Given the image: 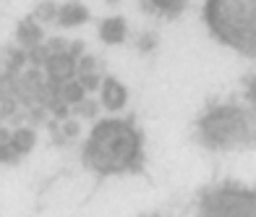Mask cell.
<instances>
[{"label": "cell", "mask_w": 256, "mask_h": 217, "mask_svg": "<svg viewBox=\"0 0 256 217\" xmlns=\"http://www.w3.org/2000/svg\"><path fill=\"white\" fill-rule=\"evenodd\" d=\"M142 131L131 120H100L84 146V165L100 176L142 170Z\"/></svg>", "instance_id": "cell-1"}, {"label": "cell", "mask_w": 256, "mask_h": 217, "mask_svg": "<svg viewBox=\"0 0 256 217\" xmlns=\"http://www.w3.org/2000/svg\"><path fill=\"white\" fill-rule=\"evenodd\" d=\"M204 18L212 34L243 55L256 48V0H206Z\"/></svg>", "instance_id": "cell-2"}, {"label": "cell", "mask_w": 256, "mask_h": 217, "mask_svg": "<svg viewBox=\"0 0 256 217\" xmlns=\"http://www.w3.org/2000/svg\"><path fill=\"white\" fill-rule=\"evenodd\" d=\"M254 139V118L236 105H214L199 120V142L209 150H238Z\"/></svg>", "instance_id": "cell-3"}, {"label": "cell", "mask_w": 256, "mask_h": 217, "mask_svg": "<svg viewBox=\"0 0 256 217\" xmlns=\"http://www.w3.org/2000/svg\"><path fill=\"white\" fill-rule=\"evenodd\" d=\"M202 210L206 214H254V194L236 186L212 188L202 196Z\"/></svg>", "instance_id": "cell-4"}, {"label": "cell", "mask_w": 256, "mask_h": 217, "mask_svg": "<svg viewBox=\"0 0 256 217\" xmlns=\"http://www.w3.org/2000/svg\"><path fill=\"white\" fill-rule=\"evenodd\" d=\"M42 66H44V71H48L50 82H55V84L68 82V78L76 74V58H74L71 52H63V50L48 52V58H44Z\"/></svg>", "instance_id": "cell-5"}, {"label": "cell", "mask_w": 256, "mask_h": 217, "mask_svg": "<svg viewBox=\"0 0 256 217\" xmlns=\"http://www.w3.org/2000/svg\"><path fill=\"white\" fill-rule=\"evenodd\" d=\"M100 84H102V105L112 112L123 110L126 102H128V89L118 82V78H104Z\"/></svg>", "instance_id": "cell-6"}, {"label": "cell", "mask_w": 256, "mask_h": 217, "mask_svg": "<svg viewBox=\"0 0 256 217\" xmlns=\"http://www.w3.org/2000/svg\"><path fill=\"white\" fill-rule=\"evenodd\" d=\"M186 3L188 0H138V6H142L146 14L152 16H162V18H176L186 10Z\"/></svg>", "instance_id": "cell-7"}, {"label": "cell", "mask_w": 256, "mask_h": 217, "mask_svg": "<svg viewBox=\"0 0 256 217\" xmlns=\"http://www.w3.org/2000/svg\"><path fill=\"white\" fill-rule=\"evenodd\" d=\"M55 18H58V24H60V26L71 29V26L86 24V21H89V10H86V6L71 0V3H66V6H58V16Z\"/></svg>", "instance_id": "cell-8"}, {"label": "cell", "mask_w": 256, "mask_h": 217, "mask_svg": "<svg viewBox=\"0 0 256 217\" xmlns=\"http://www.w3.org/2000/svg\"><path fill=\"white\" fill-rule=\"evenodd\" d=\"M126 34H128V24L120 16H110L100 24V40L104 44H120L126 42Z\"/></svg>", "instance_id": "cell-9"}, {"label": "cell", "mask_w": 256, "mask_h": 217, "mask_svg": "<svg viewBox=\"0 0 256 217\" xmlns=\"http://www.w3.org/2000/svg\"><path fill=\"white\" fill-rule=\"evenodd\" d=\"M16 40L24 44V48H34V44H42V26H40L32 16L24 18V21H18V26H16Z\"/></svg>", "instance_id": "cell-10"}, {"label": "cell", "mask_w": 256, "mask_h": 217, "mask_svg": "<svg viewBox=\"0 0 256 217\" xmlns=\"http://www.w3.org/2000/svg\"><path fill=\"white\" fill-rule=\"evenodd\" d=\"M10 144H14V150L18 154H29L34 150V144H37V134H34L32 128H16L14 134H10Z\"/></svg>", "instance_id": "cell-11"}, {"label": "cell", "mask_w": 256, "mask_h": 217, "mask_svg": "<svg viewBox=\"0 0 256 217\" xmlns=\"http://www.w3.org/2000/svg\"><path fill=\"white\" fill-rule=\"evenodd\" d=\"M55 16H58L55 0H42V3L34 8V14H32V18L37 21V24H44V21H55Z\"/></svg>", "instance_id": "cell-12"}, {"label": "cell", "mask_w": 256, "mask_h": 217, "mask_svg": "<svg viewBox=\"0 0 256 217\" xmlns=\"http://www.w3.org/2000/svg\"><path fill=\"white\" fill-rule=\"evenodd\" d=\"M63 100L68 102V105H76V102H81V100H84V94H86V89L84 86H81L78 82H71V78H68V82L63 84Z\"/></svg>", "instance_id": "cell-13"}, {"label": "cell", "mask_w": 256, "mask_h": 217, "mask_svg": "<svg viewBox=\"0 0 256 217\" xmlns=\"http://www.w3.org/2000/svg\"><path fill=\"white\" fill-rule=\"evenodd\" d=\"M74 112L76 116H81V118H94L97 116V102H92V100H81V102H76L74 105Z\"/></svg>", "instance_id": "cell-14"}, {"label": "cell", "mask_w": 256, "mask_h": 217, "mask_svg": "<svg viewBox=\"0 0 256 217\" xmlns=\"http://www.w3.org/2000/svg\"><path fill=\"white\" fill-rule=\"evenodd\" d=\"M78 84L86 89V92H94V89L100 86V76L97 71H86V74H78Z\"/></svg>", "instance_id": "cell-15"}, {"label": "cell", "mask_w": 256, "mask_h": 217, "mask_svg": "<svg viewBox=\"0 0 256 217\" xmlns=\"http://www.w3.org/2000/svg\"><path fill=\"white\" fill-rule=\"evenodd\" d=\"M136 48L142 50V52H152V50L157 48V34H152V32L142 34V37H138V42H136Z\"/></svg>", "instance_id": "cell-16"}, {"label": "cell", "mask_w": 256, "mask_h": 217, "mask_svg": "<svg viewBox=\"0 0 256 217\" xmlns=\"http://www.w3.org/2000/svg\"><path fill=\"white\" fill-rule=\"evenodd\" d=\"M0 162H18V152L14 150V144L10 142H3L0 144Z\"/></svg>", "instance_id": "cell-17"}, {"label": "cell", "mask_w": 256, "mask_h": 217, "mask_svg": "<svg viewBox=\"0 0 256 217\" xmlns=\"http://www.w3.org/2000/svg\"><path fill=\"white\" fill-rule=\"evenodd\" d=\"M86 71H97V60L92 55H78L76 58V74H86Z\"/></svg>", "instance_id": "cell-18"}, {"label": "cell", "mask_w": 256, "mask_h": 217, "mask_svg": "<svg viewBox=\"0 0 256 217\" xmlns=\"http://www.w3.org/2000/svg\"><path fill=\"white\" fill-rule=\"evenodd\" d=\"M44 58H48V48H40V44H34L32 52H29V60H32L34 66H42Z\"/></svg>", "instance_id": "cell-19"}, {"label": "cell", "mask_w": 256, "mask_h": 217, "mask_svg": "<svg viewBox=\"0 0 256 217\" xmlns=\"http://www.w3.org/2000/svg\"><path fill=\"white\" fill-rule=\"evenodd\" d=\"M8 55H10V58H8V63H10V66H14V68H18L21 63H24V60H26V52H21V50H10Z\"/></svg>", "instance_id": "cell-20"}, {"label": "cell", "mask_w": 256, "mask_h": 217, "mask_svg": "<svg viewBox=\"0 0 256 217\" xmlns=\"http://www.w3.org/2000/svg\"><path fill=\"white\" fill-rule=\"evenodd\" d=\"M63 136H66V139H74V136H78V123H76V120H68V123L63 126Z\"/></svg>", "instance_id": "cell-21"}, {"label": "cell", "mask_w": 256, "mask_h": 217, "mask_svg": "<svg viewBox=\"0 0 256 217\" xmlns=\"http://www.w3.org/2000/svg\"><path fill=\"white\" fill-rule=\"evenodd\" d=\"M58 50H66V42H63V40H52V42L48 44V52H58Z\"/></svg>", "instance_id": "cell-22"}, {"label": "cell", "mask_w": 256, "mask_h": 217, "mask_svg": "<svg viewBox=\"0 0 256 217\" xmlns=\"http://www.w3.org/2000/svg\"><path fill=\"white\" fill-rule=\"evenodd\" d=\"M68 52H71L74 58H78V55L84 52V42H74V44H71V50H68Z\"/></svg>", "instance_id": "cell-23"}, {"label": "cell", "mask_w": 256, "mask_h": 217, "mask_svg": "<svg viewBox=\"0 0 256 217\" xmlns=\"http://www.w3.org/2000/svg\"><path fill=\"white\" fill-rule=\"evenodd\" d=\"M10 139V134L6 131V128H0V144H3V142H8Z\"/></svg>", "instance_id": "cell-24"}, {"label": "cell", "mask_w": 256, "mask_h": 217, "mask_svg": "<svg viewBox=\"0 0 256 217\" xmlns=\"http://www.w3.org/2000/svg\"><path fill=\"white\" fill-rule=\"evenodd\" d=\"M104 3H108V6H118L120 0H104Z\"/></svg>", "instance_id": "cell-25"}]
</instances>
